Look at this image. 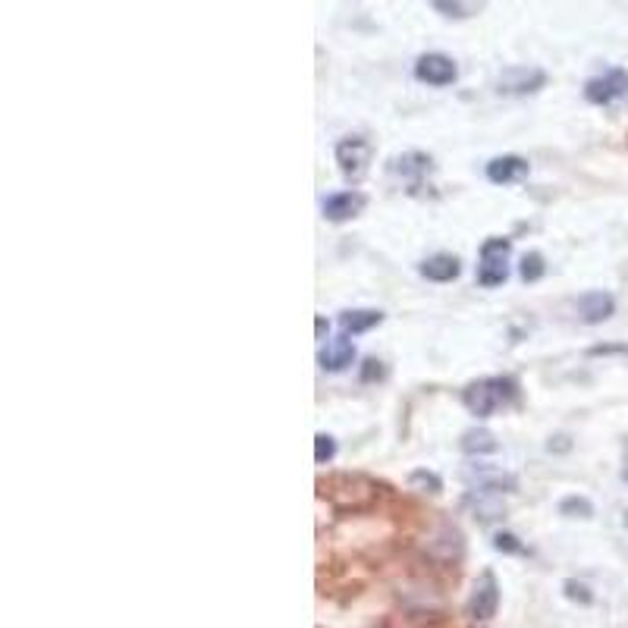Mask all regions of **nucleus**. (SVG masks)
Here are the masks:
<instances>
[{
  "label": "nucleus",
  "mask_w": 628,
  "mask_h": 628,
  "mask_svg": "<svg viewBox=\"0 0 628 628\" xmlns=\"http://www.w3.org/2000/svg\"><path fill=\"white\" fill-rule=\"evenodd\" d=\"M518 396V387L512 377H484L475 380L462 390V406L469 408L475 418H491L503 406H512Z\"/></svg>",
  "instance_id": "nucleus-1"
},
{
  "label": "nucleus",
  "mask_w": 628,
  "mask_h": 628,
  "mask_svg": "<svg viewBox=\"0 0 628 628\" xmlns=\"http://www.w3.org/2000/svg\"><path fill=\"white\" fill-rule=\"evenodd\" d=\"M321 497L339 509H365L377 500V484L361 475H333L321 481Z\"/></svg>",
  "instance_id": "nucleus-2"
},
{
  "label": "nucleus",
  "mask_w": 628,
  "mask_h": 628,
  "mask_svg": "<svg viewBox=\"0 0 628 628\" xmlns=\"http://www.w3.org/2000/svg\"><path fill=\"white\" fill-rule=\"evenodd\" d=\"M509 255H512V242L509 239H487L481 245V264H477V283L481 286H500L509 276Z\"/></svg>",
  "instance_id": "nucleus-3"
},
{
  "label": "nucleus",
  "mask_w": 628,
  "mask_h": 628,
  "mask_svg": "<svg viewBox=\"0 0 628 628\" xmlns=\"http://www.w3.org/2000/svg\"><path fill=\"white\" fill-rule=\"evenodd\" d=\"M465 484H469L471 491L477 493H512L518 487L516 475H509V471L497 469V465H484V462H475V465H465L462 471Z\"/></svg>",
  "instance_id": "nucleus-4"
},
{
  "label": "nucleus",
  "mask_w": 628,
  "mask_h": 628,
  "mask_svg": "<svg viewBox=\"0 0 628 628\" xmlns=\"http://www.w3.org/2000/svg\"><path fill=\"white\" fill-rule=\"evenodd\" d=\"M628 95V69H607L603 76L585 82V97L591 104H616Z\"/></svg>",
  "instance_id": "nucleus-5"
},
{
  "label": "nucleus",
  "mask_w": 628,
  "mask_h": 628,
  "mask_svg": "<svg viewBox=\"0 0 628 628\" xmlns=\"http://www.w3.org/2000/svg\"><path fill=\"white\" fill-rule=\"evenodd\" d=\"M547 85V73L538 66H509L497 79L500 95H534Z\"/></svg>",
  "instance_id": "nucleus-6"
},
{
  "label": "nucleus",
  "mask_w": 628,
  "mask_h": 628,
  "mask_svg": "<svg viewBox=\"0 0 628 628\" xmlns=\"http://www.w3.org/2000/svg\"><path fill=\"white\" fill-rule=\"evenodd\" d=\"M500 607V585H497V575L493 572H484L481 578L475 581V591L469 597V616L477 622H487L493 619Z\"/></svg>",
  "instance_id": "nucleus-7"
},
{
  "label": "nucleus",
  "mask_w": 628,
  "mask_h": 628,
  "mask_svg": "<svg viewBox=\"0 0 628 628\" xmlns=\"http://www.w3.org/2000/svg\"><path fill=\"white\" fill-rule=\"evenodd\" d=\"M368 158H371V145L361 136H349L337 145V164L345 180H361V173L368 170Z\"/></svg>",
  "instance_id": "nucleus-8"
},
{
  "label": "nucleus",
  "mask_w": 628,
  "mask_h": 628,
  "mask_svg": "<svg viewBox=\"0 0 628 628\" xmlns=\"http://www.w3.org/2000/svg\"><path fill=\"white\" fill-rule=\"evenodd\" d=\"M415 76L422 82L434 85V89H443V85H453L459 76V66L453 63V57L446 54H424L415 63Z\"/></svg>",
  "instance_id": "nucleus-9"
},
{
  "label": "nucleus",
  "mask_w": 628,
  "mask_h": 628,
  "mask_svg": "<svg viewBox=\"0 0 628 628\" xmlns=\"http://www.w3.org/2000/svg\"><path fill=\"white\" fill-rule=\"evenodd\" d=\"M365 205L368 198L361 192H337L324 201V217L330 223H345L353 221V217H359L365 211Z\"/></svg>",
  "instance_id": "nucleus-10"
},
{
  "label": "nucleus",
  "mask_w": 628,
  "mask_h": 628,
  "mask_svg": "<svg viewBox=\"0 0 628 628\" xmlns=\"http://www.w3.org/2000/svg\"><path fill=\"white\" fill-rule=\"evenodd\" d=\"M616 311V298L609 292H585L578 298V318L585 324H603V321L613 318Z\"/></svg>",
  "instance_id": "nucleus-11"
},
{
  "label": "nucleus",
  "mask_w": 628,
  "mask_h": 628,
  "mask_svg": "<svg viewBox=\"0 0 628 628\" xmlns=\"http://www.w3.org/2000/svg\"><path fill=\"white\" fill-rule=\"evenodd\" d=\"M318 361H321V368L324 371H345V368L353 365L355 361V345H353V339L349 337H337V339H330V343L324 345L318 353Z\"/></svg>",
  "instance_id": "nucleus-12"
},
{
  "label": "nucleus",
  "mask_w": 628,
  "mask_h": 628,
  "mask_svg": "<svg viewBox=\"0 0 628 628\" xmlns=\"http://www.w3.org/2000/svg\"><path fill=\"white\" fill-rule=\"evenodd\" d=\"M525 173H528V160L518 158V154H503V158H493L491 164H487V180L497 182V186L522 180Z\"/></svg>",
  "instance_id": "nucleus-13"
},
{
  "label": "nucleus",
  "mask_w": 628,
  "mask_h": 628,
  "mask_svg": "<svg viewBox=\"0 0 628 628\" xmlns=\"http://www.w3.org/2000/svg\"><path fill=\"white\" fill-rule=\"evenodd\" d=\"M459 274H462V264H459L456 255H434L422 264V276H428L434 283H449Z\"/></svg>",
  "instance_id": "nucleus-14"
},
{
  "label": "nucleus",
  "mask_w": 628,
  "mask_h": 628,
  "mask_svg": "<svg viewBox=\"0 0 628 628\" xmlns=\"http://www.w3.org/2000/svg\"><path fill=\"white\" fill-rule=\"evenodd\" d=\"M384 321V311H374V308H355V311H343L339 314V327L343 333H365L371 327H377Z\"/></svg>",
  "instance_id": "nucleus-15"
},
{
  "label": "nucleus",
  "mask_w": 628,
  "mask_h": 628,
  "mask_svg": "<svg viewBox=\"0 0 628 628\" xmlns=\"http://www.w3.org/2000/svg\"><path fill=\"white\" fill-rule=\"evenodd\" d=\"M462 449L469 453V456H484V453H497L500 443H497V437H493L491 430L471 428V430H465L462 434Z\"/></svg>",
  "instance_id": "nucleus-16"
},
{
  "label": "nucleus",
  "mask_w": 628,
  "mask_h": 628,
  "mask_svg": "<svg viewBox=\"0 0 628 628\" xmlns=\"http://www.w3.org/2000/svg\"><path fill=\"white\" fill-rule=\"evenodd\" d=\"M428 170H430V158H428V154H406V158H396L393 160V173L406 176L408 182H418Z\"/></svg>",
  "instance_id": "nucleus-17"
},
{
  "label": "nucleus",
  "mask_w": 628,
  "mask_h": 628,
  "mask_svg": "<svg viewBox=\"0 0 628 628\" xmlns=\"http://www.w3.org/2000/svg\"><path fill=\"white\" fill-rule=\"evenodd\" d=\"M487 497H493V493H477V491H471L469 497H465V506H471L475 512H481L484 522H491V518L503 516V509H500L497 500H487Z\"/></svg>",
  "instance_id": "nucleus-18"
},
{
  "label": "nucleus",
  "mask_w": 628,
  "mask_h": 628,
  "mask_svg": "<svg viewBox=\"0 0 628 628\" xmlns=\"http://www.w3.org/2000/svg\"><path fill=\"white\" fill-rule=\"evenodd\" d=\"M544 274H547V264L540 252H528V255L522 258V264H518V276H522L525 283H538Z\"/></svg>",
  "instance_id": "nucleus-19"
},
{
  "label": "nucleus",
  "mask_w": 628,
  "mask_h": 628,
  "mask_svg": "<svg viewBox=\"0 0 628 628\" xmlns=\"http://www.w3.org/2000/svg\"><path fill=\"white\" fill-rule=\"evenodd\" d=\"M408 484H412L415 491H428V493H440L443 491V481L428 469H418L408 475Z\"/></svg>",
  "instance_id": "nucleus-20"
},
{
  "label": "nucleus",
  "mask_w": 628,
  "mask_h": 628,
  "mask_svg": "<svg viewBox=\"0 0 628 628\" xmlns=\"http://www.w3.org/2000/svg\"><path fill=\"white\" fill-rule=\"evenodd\" d=\"M560 512L562 516H569V518H591L594 516V506L587 503L585 497H566L560 503Z\"/></svg>",
  "instance_id": "nucleus-21"
},
{
  "label": "nucleus",
  "mask_w": 628,
  "mask_h": 628,
  "mask_svg": "<svg viewBox=\"0 0 628 628\" xmlns=\"http://www.w3.org/2000/svg\"><path fill=\"white\" fill-rule=\"evenodd\" d=\"M333 456H337V440H333L330 434L314 437V462L324 465V462H330Z\"/></svg>",
  "instance_id": "nucleus-22"
},
{
  "label": "nucleus",
  "mask_w": 628,
  "mask_h": 628,
  "mask_svg": "<svg viewBox=\"0 0 628 628\" xmlns=\"http://www.w3.org/2000/svg\"><path fill=\"white\" fill-rule=\"evenodd\" d=\"M430 7H434L440 16H449V19H462V16H469L465 13L462 0H430Z\"/></svg>",
  "instance_id": "nucleus-23"
},
{
  "label": "nucleus",
  "mask_w": 628,
  "mask_h": 628,
  "mask_svg": "<svg viewBox=\"0 0 628 628\" xmlns=\"http://www.w3.org/2000/svg\"><path fill=\"white\" fill-rule=\"evenodd\" d=\"M493 547H497L500 553H525V547L518 544V538L516 534H509V531H500V534H493Z\"/></svg>",
  "instance_id": "nucleus-24"
},
{
  "label": "nucleus",
  "mask_w": 628,
  "mask_h": 628,
  "mask_svg": "<svg viewBox=\"0 0 628 628\" xmlns=\"http://www.w3.org/2000/svg\"><path fill=\"white\" fill-rule=\"evenodd\" d=\"M562 591H566L569 601L591 603V591H587V585H581V581H572V578H569L566 585H562Z\"/></svg>",
  "instance_id": "nucleus-25"
},
{
  "label": "nucleus",
  "mask_w": 628,
  "mask_h": 628,
  "mask_svg": "<svg viewBox=\"0 0 628 628\" xmlns=\"http://www.w3.org/2000/svg\"><path fill=\"white\" fill-rule=\"evenodd\" d=\"M374 377H384V365L377 359H368L365 361V371H361V380H374Z\"/></svg>",
  "instance_id": "nucleus-26"
},
{
  "label": "nucleus",
  "mask_w": 628,
  "mask_h": 628,
  "mask_svg": "<svg viewBox=\"0 0 628 628\" xmlns=\"http://www.w3.org/2000/svg\"><path fill=\"white\" fill-rule=\"evenodd\" d=\"M314 327H318V337H324V330H327V324H324V318H318V324H314Z\"/></svg>",
  "instance_id": "nucleus-27"
},
{
  "label": "nucleus",
  "mask_w": 628,
  "mask_h": 628,
  "mask_svg": "<svg viewBox=\"0 0 628 628\" xmlns=\"http://www.w3.org/2000/svg\"><path fill=\"white\" fill-rule=\"evenodd\" d=\"M622 477H625V484H628V456H625V465H622Z\"/></svg>",
  "instance_id": "nucleus-28"
},
{
  "label": "nucleus",
  "mask_w": 628,
  "mask_h": 628,
  "mask_svg": "<svg viewBox=\"0 0 628 628\" xmlns=\"http://www.w3.org/2000/svg\"><path fill=\"white\" fill-rule=\"evenodd\" d=\"M625 516H628V512H625ZM625 522H628V518H625Z\"/></svg>",
  "instance_id": "nucleus-29"
}]
</instances>
